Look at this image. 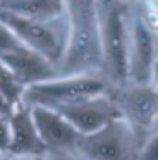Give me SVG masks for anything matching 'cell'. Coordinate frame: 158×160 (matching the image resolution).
I'll return each mask as SVG.
<instances>
[{"label": "cell", "instance_id": "6da1fadb", "mask_svg": "<svg viewBox=\"0 0 158 160\" xmlns=\"http://www.w3.org/2000/svg\"><path fill=\"white\" fill-rule=\"evenodd\" d=\"M69 36L59 76L103 74V32L99 0H67Z\"/></svg>", "mask_w": 158, "mask_h": 160}, {"label": "cell", "instance_id": "7a4b0ae2", "mask_svg": "<svg viewBox=\"0 0 158 160\" xmlns=\"http://www.w3.org/2000/svg\"><path fill=\"white\" fill-rule=\"evenodd\" d=\"M101 5L103 76L111 86L130 83V37L133 0H109Z\"/></svg>", "mask_w": 158, "mask_h": 160}, {"label": "cell", "instance_id": "3957f363", "mask_svg": "<svg viewBox=\"0 0 158 160\" xmlns=\"http://www.w3.org/2000/svg\"><path fill=\"white\" fill-rule=\"evenodd\" d=\"M111 89L109 81L103 74L57 76L25 88L24 103L29 106L59 108L88 98L104 94Z\"/></svg>", "mask_w": 158, "mask_h": 160}, {"label": "cell", "instance_id": "277c9868", "mask_svg": "<svg viewBox=\"0 0 158 160\" xmlns=\"http://www.w3.org/2000/svg\"><path fill=\"white\" fill-rule=\"evenodd\" d=\"M0 22L5 24L22 41V44L42 54L55 68L62 61L67 47V36H69L67 15L52 22H41V20L24 19L0 10Z\"/></svg>", "mask_w": 158, "mask_h": 160}, {"label": "cell", "instance_id": "5b68a950", "mask_svg": "<svg viewBox=\"0 0 158 160\" xmlns=\"http://www.w3.org/2000/svg\"><path fill=\"white\" fill-rule=\"evenodd\" d=\"M109 94L116 103L121 118L143 142L158 128V89L151 83H126L111 86Z\"/></svg>", "mask_w": 158, "mask_h": 160}, {"label": "cell", "instance_id": "8992f818", "mask_svg": "<svg viewBox=\"0 0 158 160\" xmlns=\"http://www.w3.org/2000/svg\"><path fill=\"white\" fill-rule=\"evenodd\" d=\"M141 140L123 118L94 133L83 135L76 153L84 160H136Z\"/></svg>", "mask_w": 158, "mask_h": 160}, {"label": "cell", "instance_id": "52a82bcc", "mask_svg": "<svg viewBox=\"0 0 158 160\" xmlns=\"http://www.w3.org/2000/svg\"><path fill=\"white\" fill-rule=\"evenodd\" d=\"M156 56V36L143 20L138 2L133 0L131 14V37H130V83H151V71Z\"/></svg>", "mask_w": 158, "mask_h": 160}, {"label": "cell", "instance_id": "ba28073f", "mask_svg": "<svg viewBox=\"0 0 158 160\" xmlns=\"http://www.w3.org/2000/svg\"><path fill=\"white\" fill-rule=\"evenodd\" d=\"M59 111L62 116H66L69 122L79 130L83 135L94 133L98 130L104 128L106 125L116 122L121 118L116 103L113 101L109 91L94 98H88L78 103L64 105L59 108H52Z\"/></svg>", "mask_w": 158, "mask_h": 160}, {"label": "cell", "instance_id": "9c48e42d", "mask_svg": "<svg viewBox=\"0 0 158 160\" xmlns=\"http://www.w3.org/2000/svg\"><path fill=\"white\" fill-rule=\"evenodd\" d=\"M31 113L47 153L76 152L83 133L66 116L45 106H31Z\"/></svg>", "mask_w": 158, "mask_h": 160}, {"label": "cell", "instance_id": "30bf717a", "mask_svg": "<svg viewBox=\"0 0 158 160\" xmlns=\"http://www.w3.org/2000/svg\"><path fill=\"white\" fill-rule=\"evenodd\" d=\"M10 145H8V155L24 158H36L47 155L44 142L41 140L39 132L34 123L31 106L27 103L15 106L10 116Z\"/></svg>", "mask_w": 158, "mask_h": 160}, {"label": "cell", "instance_id": "8fae6325", "mask_svg": "<svg viewBox=\"0 0 158 160\" xmlns=\"http://www.w3.org/2000/svg\"><path fill=\"white\" fill-rule=\"evenodd\" d=\"M0 62L5 64L25 88L59 76L57 68L52 62L27 46L19 47L10 54H5L3 58H0Z\"/></svg>", "mask_w": 158, "mask_h": 160}, {"label": "cell", "instance_id": "7c38bea8", "mask_svg": "<svg viewBox=\"0 0 158 160\" xmlns=\"http://www.w3.org/2000/svg\"><path fill=\"white\" fill-rule=\"evenodd\" d=\"M0 10L24 19L52 22L67 15V0H0Z\"/></svg>", "mask_w": 158, "mask_h": 160}, {"label": "cell", "instance_id": "4fadbf2b", "mask_svg": "<svg viewBox=\"0 0 158 160\" xmlns=\"http://www.w3.org/2000/svg\"><path fill=\"white\" fill-rule=\"evenodd\" d=\"M25 86L15 78V74L5 64L0 62V94L5 98V101L12 108L24 103Z\"/></svg>", "mask_w": 158, "mask_h": 160}, {"label": "cell", "instance_id": "5bb4252c", "mask_svg": "<svg viewBox=\"0 0 158 160\" xmlns=\"http://www.w3.org/2000/svg\"><path fill=\"white\" fill-rule=\"evenodd\" d=\"M22 46H25V44H22V41L5 24L0 22V58H3L5 54L14 52V51H17Z\"/></svg>", "mask_w": 158, "mask_h": 160}, {"label": "cell", "instance_id": "9a60e30c", "mask_svg": "<svg viewBox=\"0 0 158 160\" xmlns=\"http://www.w3.org/2000/svg\"><path fill=\"white\" fill-rule=\"evenodd\" d=\"M136 160H158V128L143 142Z\"/></svg>", "mask_w": 158, "mask_h": 160}, {"label": "cell", "instance_id": "2e32d148", "mask_svg": "<svg viewBox=\"0 0 158 160\" xmlns=\"http://www.w3.org/2000/svg\"><path fill=\"white\" fill-rule=\"evenodd\" d=\"M10 120L8 116L0 115V153L5 155L10 145Z\"/></svg>", "mask_w": 158, "mask_h": 160}, {"label": "cell", "instance_id": "e0dca14e", "mask_svg": "<svg viewBox=\"0 0 158 160\" xmlns=\"http://www.w3.org/2000/svg\"><path fill=\"white\" fill-rule=\"evenodd\" d=\"M50 160H84L76 152H64V153H47Z\"/></svg>", "mask_w": 158, "mask_h": 160}, {"label": "cell", "instance_id": "ac0fdd59", "mask_svg": "<svg viewBox=\"0 0 158 160\" xmlns=\"http://www.w3.org/2000/svg\"><path fill=\"white\" fill-rule=\"evenodd\" d=\"M12 110H14V108L8 105V103L5 101V98H3L2 94H0V115H3V116H10Z\"/></svg>", "mask_w": 158, "mask_h": 160}, {"label": "cell", "instance_id": "d6986e66", "mask_svg": "<svg viewBox=\"0 0 158 160\" xmlns=\"http://www.w3.org/2000/svg\"><path fill=\"white\" fill-rule=\"evenodd\" d=\"M151 84L158 89V59L155 61V66H153V71H151Z\"/></svg>", "mask_w": 158, "mask_h": 160}, {"label": "cell", "instance_id": "ffe728a7", "mask_svg": "<svg viewBox=\"0 0 158 160\" xmlns=\"http://www.w3.org/2000/svg\"><path fill=\"white\" fill-rule=\"evenodd\" d=\"M0 160H32V158H24V157H14V155H0Z\"/></svg>", "mask_w": 158, "mask_h": 160}, {"label": "cell", "instance_id": "44dd1931", "mask_svg": "<svg viewBox=\"0 0 158 160\" xmlns=\"http://www.w3.org/2000/svg\"><path fill=\"white\" fill-rule=\"evenodd\" d=\"M32 160H50V158H49V155H42V157H36Z\"/></svg>", "mask_w": 158, "mask_h": 160}, {"label": "cell", "instance_id": "7402d4cb", "mask_svg": "<svg viewBox=\"0 0 158 160\" xmlns=\"http://www.w3.org/2000/svg\"><path fill=\"white\" fill-rule=\"evenodd\" d=\"M156 56H158V36H156Z\"/></svg>", "mask_w": 158, "mask_h": 160}, {"label": "cell", "instance_id": "603a6c76", "mask_svg": "<svg viewBox=\"0 0 158 160\" xmlns=\"http://www.w3.org/2000/svg\"><path fill=\"white\" fill-rule=\"evenodd\" d=\"M99 2H109V0H99Z\"/></svg>", "mask_w": 158, "mask_h": 160}]
</instances>
